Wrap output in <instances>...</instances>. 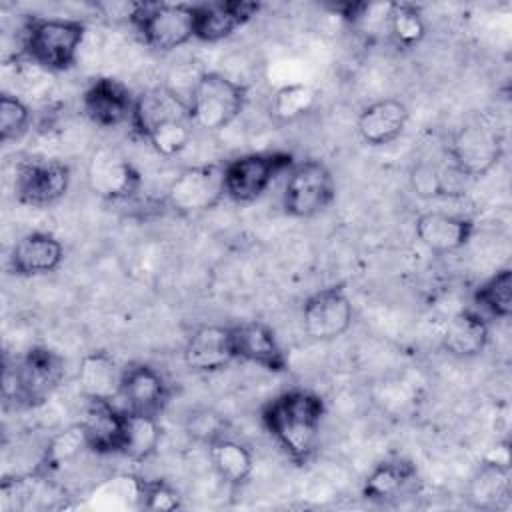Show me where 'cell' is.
I'll return each instance as SVG.
<instances>
[{"instance_id": "cell-1", "label": "cell", "mask_w": 512, "mask_h": 512, "mask_svg": "<svg viewBox=\"0 0 512 512\" xmlns=\"http://www.w3.org/2000/svg\"><path fill=\"white\" fill-rule=\"evenodd\" d=\"M326 404L308 388H290L268 400L260 420L278 448L298 466L312 460L318 450Z\"/></svg>"}, {"instance_id": "cell-2", "label": "cell", "mask_w": 512, "mask_h": 512, "mask_svg": "<svg viewBox=\"0 0 512 512\" xmlns=\"http://www.w3.org/2000/svg\"><path fill=\"white\" fill-rule=\"evenodd\" d=\"M84 36L82 20L32 16L22 26L20 54L44 72H66L76 64Z\"/></svg>"}, {"instance_id": "cell-3", "label": "cell", "mask_w": 512, "mask_h": 512, "mask_svg": "<svg viewBox=\"0 0 512 512\" xmlns=\"http://www.w3.org/2000/svg\"><path fill=\"white\" fill-rule=\"evenodd\" d=\"M130 126L152 146L156 154L164 158H174L184 152L192 138L188 112L162 88L136 96Z\"/></svg>"}, {"instance_id": "cell-4", "label": "cell", "mask_w": 512, "mask_h": 512, "mask_svg": "<svg viewBox=\"0 0 512 512\" xmlns=\"http://www.w3.org/2000/svg\"><path fill=\"white\" fill-rule=\"evenodd\" d=\"M64 358L48 346H30L12 368H4V396L16 406L44 404L64 380Z\"/></svg>"}, {"instance_id": "cell-5", "label": "cell", "mask_w": 512, "mask_h": 512, "mask_svg": "<svg viewBox=\"0 0 512 512\" xmlns=\"http://www.w3.org/2000/svg\"><path fill=\"white\" fill-rule=\"evenodd\" d=\"M128 20L142 42L156 52H170L196 38L194 4L134 2Z\"/></svg>"}, {"instance_id": "cell-6", "label": "cell", "mask_w": 512, "mask_h": 512, "mask_svg": "<svg viewBox=\"0 0 512 512\" xmlns=\"http://www.w3.org/2000/svg\"><path fill=\"white\" fill-rule=\"evenodd\" d=\"M504 154V136L500 128L476 116L460 124L450 136L446 158L470 180L486 176Z\"/></svg>"}, {"instance_id": "cell-7", "label": "cell", "mask_w": 512, "mask_h": 512, "mask_svg": "<svg viewBox=\"0 0 512 512\" xmlns=\"http://www.w3.org/2000/svg\"><path fill=\"white\" fill-rule=\"evenodd\" d=\"M246 86L230 76L214 70H206L192 96L188 116L192 126L218 132L232 124L246 106Z\"/></svg>"}, {"instance_id": "cell-8", "label": "cell", "mask_w": 512, "mask_h": 512, "mask_svg": "<svg viewBox=\"0 0 512 512\" xmlns=\"http://www.w3.org/2000/svg\"><path fill=\"white\" fill-rule=\"evenodd\" d=\"M294 166L288 152H250L224 164V194L236 204L258 200L276 176Z\"/></svg>"}, {"instance_id": "cell-9", "label": "cell", "mask_w": 512, "mask_h": 512, "mask_svg": "<svg viewBox=\"0 0 512 512\" xmlns=\"http://www.w3.org/2000/svg\"><path fill=\"white\" fill-rule=\"evenodd\" d=\"M334 196L336 182L330 168L316 158H308L294 162L288 170L282 206L292 218H312L324 212L334 202Z\"/></svg>"}, {"instance_id": "cell-10", "label": "cell", "mask_w": 512, "mask_h": 512, "mask_svg": "<svg viewBox=\"0 0 512 512\" xmlns=\"http://www.w3.org/2000/svg\"><path fill=\"white\" fill-rule=\"evenodd\" d=\"M224 196V164L218 162L188 166L166 188V204L182 216L212 210Z\"/></svg>"}, {"instance_id": "cell-11", "label": "cell", "mask_w": 512, "mask_h": 512, "mask_svg": "<svg viewBox=\"0 0 512 512\" xmlns=\"http://www.w3.org/2000/svg\"><path fill=\"white\" fill-rule=\"evenodd\" d=\"M72 172L62 160L28 156L16 164L14 194L20 204L46 208L58 202L70 188Z\"/></svg>"}, {"instance_id": "cell-12", "label": "cell", "mask_w": 512, "mask_h": 512, "mask_svg": "<svg viewBox=\"0 0 512 512\" xmlns=\"http://www.w3.org/2000/svg\"><path fill=\"white\" fill-rule=\"evenodd\" d=\"M354 320V308L346 290L338 284L310 294L302 306V328L308 338L330 342L340 338Z\"/></svg>"}, {"instance_id": "cell-13", "label": "cell", "mask_w": 512, "mask_h": 512, "mask_svg": "<svg viewBox=\"0 0 512 512\" xmlns=\"http://www.w3.org/2000/svg\"><path fill=\"white\" fill-rule=\"evenodd\" d=\"M118 398L126 412L160 418L170 402V386L154 366L130 362L122 368Z\"/></svg>"}, {"instance_id": "cell-14", "label": "cell", "mask_w": 512, "mask_h": 512, "mask_svg": "<svg viewBox=\"0 0 512 512\" xmlns=\"http://www.w3.org/2000/svg\"><path fill=\"white\" fill-rule=\"evenodd\" d=\"M80 102L82 112L92 124L100 128H118L126 122L130 124L136 96H132L124 82L112 76H98L84 88Z\"/></svg>"}, {"instance_id": "cell-15", "label": "cell", "mask_w": 512, "mask_h": 512, "mask_svg": "<svg viewBox=\"0 0 512 512\" xmlns=\"http://www.w3.org/2000/svg\"><path fill=\"white\" fill-rule=\"evenodd\" d=\"M86 180L96 196L110 202L132 198L142 184L136 166L120 152L110 148H102L92 154L86 170Z\"/></svg>"}, {"instance_id": "cell-16", "label": "cell", "mask_w": 512, "mask_h": 512, "mask_svg": "<svg viewBox=\"0 0 512 512\" xmlns=\"http://www.w3.org/2000/svg\"><path fill=\"white\" fill-rule=\"evenodd\" d=\"M234 360L256 364L268 372H284L288 358L274 330L260 320H246L228 326Z\"/></svg>"}, {"instance_id": "cell-17", "label": "cell", "mask_w": 512, "mask_h": 512, "mask_svg": "<svg viewBox=\"0 0 512 512\" xmlns=\"http://www.w3.org/2000/svg\"><path fill=\"white\" fill-rule=\"evenodd\" d=\"M64 260V246L62 242L42 230H32L20 236L8 256V268L16 276L32 278L44 276L60 268Z\"/></svg>"}, {"instance_id": "cell-18", "label": "cell", "mask_w": 512, "mask_h": 512, "mask_svg": "<svg viewBox=\"0 0 512 512\" xmlns=\"http://www.w3.org/2000/svg\"><path fill=\"white\" fill-rule=\"evenodd\" d=\"M414 232L430 252L452 254L470 242L474 234V220L442 210H428L416 218Z\"/></svg>"}, {"instance_id": "cell-19", "label": "cell", "mask_w": 512, "mask_h": 512, "mask_svg": "<svg viewBox=\"0 0 512 512\" xmlns=\"http://www.w3.org/2000/svg\"><path fill=\"white\" fill-rule=\"evenodd\" d=\"M258 10L260 4L248 0H214L194 4L196 38L202 42H220L230 38Z\"/></svg>"}, {"instance_id": "cell-20", "label": "cell", "mask_w": 512, "mask_h": 512, "mask_svg": "<svg viewBox=\"0 0 512 512\" xmlns=\"http://www.w3.org/2000/svg\"><path fill=\"white\" fill-rule=\"evenodd\" d=\"M184 364L192 372L210 374L226 368L232 360L230 330L220 324H202L192 330L184 344Z\"/></svg>"}, {"instance_id": "cell-21", "label": "cell", "mask_w": 512, "mask_h": 512, "mask_svg": "<svg viewBox=\"0 0 512 512\" xmlns=\"http://www.w3.org/2000/svg\"><path fill=\"white\" fill-rule=\"evenodd\" d=\"M92 454H118L124 430V408L112 400H86L80 420Z\"/></svg>"}, {"instance_id": "cell-22", "label": "cell", "mask_w": 512, "mask_h": 512, "mask_svg": "<svg viewBox=\"0 0 512 512\" xmlns=\"http://www.w3.org/2000/svg\"><path fill=\"white\" fill-rule=\"evenodd\" d=\"M410 118L408 106L398 98H382L364 106L356 120V130L368 146H384L394 142L406 128Z\"/></svg>"}, {"instance_id": "cell-23", "label": "cell", "mask_w": 512, "mask_h": 512, "mask_svg": "<svg viewBox=\"0 0 512 512\" xmlns=\"http://www.w3.org/2000/svg\"><path fill=\"white\" fill-rule=\"evenodd\" d=\"M418 482L416 466L406 458L378 462L362 482V496L376 504H388L412 494Z\"/></svg>"}, {"instance_id": "cell-24", "label": "cell", "mask_w": 512, "mask_h": 512, "mask_svg": "<svg viewBox=\"0 0 512 512\" xmlns=\"http://www.w3.org/2000/svg\"><path fill=\"white\" fill-rule=\"evenodd\" d=\"M470 182L472 180L462 174L448 158L444 162L420 160L410 170V186L414 194L424 200L464 196Z\"/></svg>"}, {"instance_id": "cell-25", "label": "cell", "mask_w": 512, "mask_h": 512, "mask_svg": "<svg viewBox=\"0 0 512 512\" xmlns=\"http://www.w3.org/2000/svg\"><path fill=\"white\" fill-rule=\"evenodd\" d=\"M512 494L508 460L488 458L472 474L466 490V500L478 510H498Z\"/></svg>"}, {"instance_id": "cell-26", "label": "cell", "mask_w": 512, "mask_h": 512, "mask_svg": "<svg viewBox=\"0 0 512 512\" xmlns=\"http://www.w3.org/2000/svg\"><path fill=\"white\" fill-rule=\"evenodd\" d=\"M122 368L106 350H92L82 356L76 382L84 400H116Z\"/></svg>"}, {"instance_id": "cell-27", "label": "cell", "mask_w": 512, "mask_h": 512, "mask_svg": "<svg viewBox=\"0 0 512 512\" xmlns=\"http://www.w3.org/2000/svg\"><path fill=\"white\" fill-rule=\"evenodd\" d=\"M490 340V328L482 314L464 308L458 310L446 324L442 348L456 358H474L484 352Z\"/></svg>"}, {"instance_id": "cell-28", "label": "cell", "mask_w": 512, "mask_h": 512, "mask_svg": "<svg viewBox=\"0 0 512 512\" xmlns=\"http://www.w3.org/2000/svg\"><path fill=\"white\" fill-rule=\"evenodd\" d=\"M208 454L214 472L232 488L244 486L254 470V458L246 444L220 434L208 442Z\"/></svg>"}, {"instance_id": "cell-29", "label": "cell", "mask_w": 512, "mask_h": 512, "mask_svg": "<svg viewBox=\"0 0 512 512\" xmlns=\"http://www.w3.org/2000/svg\"><path fill=\"white\" fill-rule=\"evenodd\" d=\"M160 438H162L160 418L132 414L124 410V430H122L118 454H122L132 462H144L158 450Z\"/></svg>"}, {"instance_id": "cell-30", "label": "cell", "mask_w": 512, "mask_h": 512, "mask_svg": "<svg viewBox=\"0 0 512 512\" xmlns=\"http://www.w3.org/2000/svg\"><path fill=\"white\" fill-rule=\"evenodd\" d=\"M474 302L492 318L508 320L512 314V270L500 268L474 290Z\"/></svg>"}, {"instance_id": "cell-31", "label": "cell", "mask_w": 512, "mask_h": 512, "mask_svg": "<svg viewBox=\"0 0 512 512\" xmlns=\"http://www.w3.org/2000/svg\"><path fill=\"white\" fill-rule=\"evenodd\" d=\"M386 34L398 48H414L420 44L426 36V22L420 8L408 2H390Z\"/></svg>"}, {"instance_id": "cell-32", "label": "cell", "mask_w": 512, "mask_h": 512, "mask_svg": "<svg viewBox=\"0 0 512 512\" xmlns=\"http://www.w3.org/2000/svg\"><path fill=\"white\" fill-rule=\"evenodd\" d=\"M314 102H316V92L312 90V86L302 82L284 84L274 92L270 100V116L278 124H288L308 114Z\"/></svg>"}, {"instance_id": "cell-33", "label": "cell", "mask_w": 512, "mask_h": 512, "mask_svg": "<svg viewBox=\"0 0 512 512\" xmlns=\"http://www.w3.org/2000/svg\"><path fill=\"white\" fill-rule=\"evenodd\" d=\"M84 450H88V442H86V436H84V428L78 422V424H72V426L64 428L62 432H58L48 442V446L44 450V456L40 460V470H44L46 474L54 472L62 464L80 456Z\"/></svg>"}, {"instance_id": "cell-34", "label": "cell", "mask_w": 512, "mask_h": 512, "mask_svg": "<svg viewBox=\"0 0 512 512\" xmlns=\"http://www.w3.org/2000/svg\"><path fill=\"white\" fill-rule=\"evenodd\" d=\"M206 70L200 66V62H178L174 64L166 76H164V84L160 86L176 104H180L186 112L190 108L192 96L198 88V82L202 78Z\"/></svg>"}, {"instance_id": "cell-35", "label": "cell", "mask_w": 512, "mask_h": 512, "mask_svg": "<svg viewBox=\"0 0 512 512\" xmlns=\"http://www.w3.org/2000/svg\"><path fill=\"white\" fill-rule=\"evenodd\" d=\"M30 106L16 94L2 92L0 96V142L18 140L30 126Z\"/></svg>"}, {"instance_id": "cell-36", "label": "cell", "mask_w": 512, "mask_h": 512, "mask_svg": "<svg viewBox=\"0 0 512 512\" xmlns=\"http://www.w3.org/2000/svg\"><path fill=\"white\" fill-rule=\"evenodd\" d=\"M136 498L138 506L146 510H156V512H170L182 506L178 490L166 482V480H136Z\"/></svg>"}]
</instances>
